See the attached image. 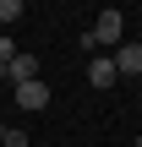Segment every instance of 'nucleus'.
<instances>
[{"label":"nucleus","instance_id":"nucleus-3","mask_svg":"<svg viewBox=\"0 0 142 147\" xmlns=\"http://www.w3.org/2000/svg\"><path fill=\"white\" fill-rule=\"evenodd\" d=\"M44 104H49V82H44V76L16 87V109H27V115H33V109H44Z\"/></svg>","mask_w":142,"mask_h":147},{"label":"nucleus","instance_id":"nucleus-2","mask_svg":"<svg viewBox=\"0 0 142 147\" xmlns=\"http://www.w3.org/2000/svg\"><path fill=\"white\" fill-rule=\"evenodd\" d=\"M88 82L109 93V87L120 82V71H115V60H109V55H93V60H88Z\"/></svg>","mask_w":142,"mask_h":147},{"label":"nucleus","instance_id":"nucleus-5","mask_svg":"<svg viewBox=\"0 0 142 147\" xmlns=\"http://www.w3.org/2000/svg\"><path fill=\"white\" fill-rule=\"evenodd\" d=\"M0 76H5L11 87H22V82H38V60H33V55H16V60H11Z\"/></svg>","mask_w":142,"mask_h":147},{"label":"nucleus","instance_id":"nucleus-1","mask_svg":"<svg viewBox=\"0 0 142 147\" xmlns=\"http://www.w3.org/2000/svg\"><path fill=\"white\" fill-rule=\"evenodd\" d=\"M88 33H93V44H104V55H109V49H120V44H126V16H120V11H104Z\"/></svg>","mask_w":142,"mask_h":147},{"label":"nucleus","instance_id":"nucleus-8","mask_svg":"<svg viewBox=\"0 0 142 147\" xmlns=\"http://www.w3.org/2000/svg\"><path fill=\"white\" fill-rule=\"evenodd\" d=\"M11 60H16V44H11V38H5V33H0V71H5V65H11Z\"/></svg>","mask_w":142,"mask_h":147},{"label":"nucleus","instance_id":"nucleus-10","mask_svg":"<svg viewBox=\"0 0 142 147\" xmlns=\"http://www.w3.org/2000/svg\"><path fill=\"white\" fill-rule=\"evenodd\" d=\"M137 147H142V136H137Z\"/></svg>","mask_w":142,"mask_h":147},{"label":"nucleus","instance_id":"nucleus-7","mask_svg":"<svg viewBox=\"0 0 142 147\" xmlns=\"http://www.w3.org/2000/svg\"><path fill=\"white\" fill-rule=\"evenodd\" d=\"M16 16H22V0H0V27L16 22Z\"/></svg>","mask_w":142,"mask_h":147},{"label":"nucleus","instance_id":"nucleus-6","mask_svg":"<svg viewBox=\"0 0 142 147\" xmlns=\"http://www.w3.org/2000/svg\"><path fill=\"white\" fill-rule=\"evenodd\" d=\"M0 147H33V136L16 131V125H5V142H0Z\"/></svg>","mask_w":142,"mask_h":147},{"label":"nucleus","instance_id":"nucleus-4","mask_svg":"<svg viewBox=\"0 0 142 147\" xmlns=\"http://www.w3.org/2000/svg\"><path fill=\"white\" fill-rule=\"evenodd\" d=\"M109 60H115V71H120V76H142V44H131V38H126Z\"/></svg>","mask_w":142,"mask_h":147},{"label":"nucleus","instance_id":"nucleus-9","mask_svg":"<svg viewBox=\"0 0 142 147\" xmlns=\"http://www.w3.org/2000/svg\"><path fill=\"white\" fill-rule=\"evenodd\" d=\"M0 142H5V120H0Z\"/></svg>","mask_w":142,"mask_h":147}]
</instances>
